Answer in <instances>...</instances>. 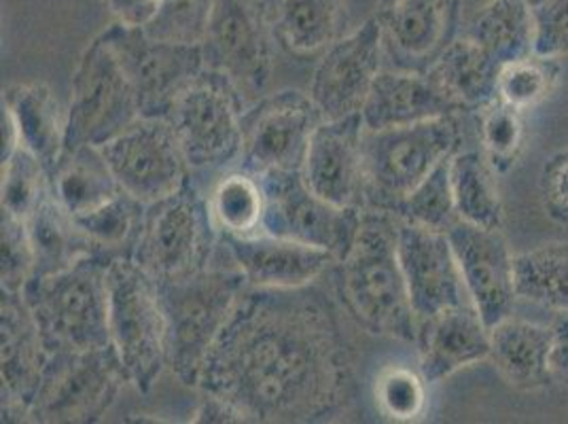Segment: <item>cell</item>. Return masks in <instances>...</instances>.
<instances>
[{
  "label": "cell",
  "mask_w": 568,
  "mask_h": 424,
  "mask_svg": "<svg viewBox=\"0 0 568 424\" xmlns=\"http://www.w3.org/2000/svg\"><path fill=\"white\" fill-rule=\"evenodd\" d=\"M310 286H246L197 388L236 405L246 423H318L337 414L351 391V354L332 307Z\"/></svg>",
  "instance_id": "obj_1"
},
{
  "label": "cell",
  "mask_w": 568,
  "mask_h": 424,
  "mask_svg": "<svg viewBox=\"0 0 568 424\" xmlns=\"http://www.w3.org/2000/svg\"><path fill=\"white\" fill-rule=\"evenodd\" d=\"M335 283L361 327L416 344L418 316L403 276L395 214L363 211L353 244L335 261Z\"/></svg>",
  "instance_id": "obj_2"
},
{
  "label": "cell",
  "mask_w": 568,
  "mask_h": 424,
  "mask_svg": "<svg viewBox=\"0 0 568 424\" xmlns=\"http://www.w3.org/2000/svg\"><path fill=\"white\" fill-rule=\"evenodd\" d=\"M155 284L166 316L168 367L197 388L206 356L248 283L230 255L227 263L216 255L197 272Z\"/></svg>",
  "instance_id": "obj_3"
},
{
  "label": "cell",
  "mask_w": 568,
  "mask_h": 424,
  "mask_svg": "<svg viewBox=\"0 0 568 424\" xmlns=\"http://www.w3.org/2000/svg\"><path fill=\"white\" fill-rule=\"evenodd\" d=\"M106 261L88 255L71 267L30 279L22 291L49 354L106 349L109 284Z\"/></svg>",
  "instance_id": "obj_4"
},
{
  "label": "cell",
  "mask_w": 568,
  "mask_h": 424,
  "mask_svg": "<svg viewBox=\"0 0 568 424\" xmlns=\"http://www.w3.org/2000/svg\"><path fill=\"white\" fill-rule=\"evenodd\" d=\"M460 142L458 115L384 130L365 128V211L395 214L420 181L460 151Z\"/></svg>",
  "instance_id": "obj_5"
},
{
  "label": "cell",
  "mask_w": 568,
  "mask_h": 424,
  "mask_svg": "<svg viewBox=\"0 0 568 424\" xmlns=\"http://www.w3.org/2000/svg\"><path fill=\"white\" fill-rule=\"evenodd\" d=\"M109 331L130 386L146 395L168 367V327L155 281L134 260L109 261Z\"/></svg>",
  "instance_id": "obj_6"
},
{
  "label": "cell",
  "mask_w": 568,
  "mask_h": 424,
  "mask_svg": "<svg viewBox=\"0 0 568 424\" xmlns=\"http://www.w3.org/2000/svg\"><path fill=\"white\" fill-rule=\"evenodd\" d=\"M219 246L221 236L209 200L190 181L146 206L134 261L155 283H162L206 267Z\"/></svg>",
  "instance_id": "obj_7"
},
{
  "label": "cell",
  "mask_w": 568,
  "mask_h": 424,
  "mask_svg": "<svg viewBox=\"0 0 568 424\" xmlns=\"http://www.w3.org/2000/svg\"><path fill=\"white\" fill-rule=\"evenodd\" d=\"M246 102L221 72H202L168 111V123L183 149L191 172L221 170L242 151Z\"/></svg>",
  "instance_id": "obj_8"
},
{
  "label": "cell",
  "mask_w": 568,
  "mask_h": 424,
  "mask_svg": "<svg viewBox=\"0 0 568 424\" xmlns=\"http://www.w3.org/2000/svg\"><path fill=\"white\" fill-rule=\"evenodd\" d=\"M125 384L130 382L113 346L79 353H51L30 405L28 421L98 423L115 405Z\"/></svg>",
  "instance_id": "obj_9"
},
{
  "label": "cell",
  "mask_w": 568,
  "mask_h": 424,
  "mask_svg": "<svg viewBox=\"0 0 568 424\" xmlns=\"http://www.w3.org/2000/svg\"><path fill=\"white\" fill-rule=\"evenodd\" d=\"M141 119L136 92L104 32L83 51L72 77L67 147L104 144Z\"/></svg>",
  "instance_id": "obj_10"
},
{
  "label": "cell",
  "mask_w": 568,
  "mask_h": 424,
  "mask_svg": "<svg viewBox=\"0 0 568 424\" xmlns=\"http://www.w3.org/2000/svg\"><path fill=\"white\" fill-rule=\"evenodd\" d=\"M274 39L261 0H213L202 41L206 69L225 74L242 100H260L274 72Z\"/></svg>",
  "instance_id": "obj_11"
},
{
  "label": "cell",
  "mask_w": 568,
  "mask_h": 424,
  "mask_svg": "<svg viewBox=\"0 0 568 424\" xmlns=\"http://www.w3.org/2000/svg\"><path fill=\"white\" fill-rule=\"evenodd\" d=\"M257 179L265 198L261 234L329 251L335 260L348 251L363 211L329 204L295 170H274Z\"/></svg>",
  "instance_id": "obj_12"
},
{
  "label": "cell",
  "mask_w": 568,
  "mask_h": 424,
  "mask_svg": "<svg viewBox=\"0 0 568 424\" xmlns=\"http://www.w3.org/2000/svg\"><path fill=\"white\" fill-rule=\"evenodd\" d=\"M321 123L323 115L308 92L281 90L263 95L242 115L240 168L255 176L274 170L302 172Z\"/></svg>",
  "instance_id": "obj_13"
},
{
  "label": "cell",
  "mask_w": 568,
  "mask_h": 424,
  "mask_svg": "<svg viewBox=\"0 0 568 424\" xmlns=\"http://www.w3.org/2000/svg\"><path fill=\"white\" fill-rule=\"evenodd\" d=\"M104 37L136 92L141 118H166L179 94L206 71L202 46L158 41L119 22Z\"/></svg>",
  "instance_id": "obj_14"
},
{
  "label": "cell",
  "mask_w": 568,
  "mask_h": 424,
  "mask_svg": "<svg viewBox=\"0 0 568 424\" xmlns=\"http://www.w3.org/2000/svg\"><path fill=\"white\" fill-rule=\"evenodd\" d=\"M100 151L119 188L144 206L176 193L191 179V168L166 118H141Z\"/></svg>",
  "instance_id": "obj_15"
},
{
  "label": "cell",
  "mask_w": 568,
  "mask_h": 424,
  "mask_svg": "<svg viewBox=\"0 0 568 424\" xmlns=\"http://www.w3.org/2000/svg\"><path fill=\"white\" fill-rule=\"evenodd\" d=\"M384 39L378 16L339 37L318 55L310 79L308 95L323 121L358 115L367 102L382 64Z\"/></svg>",
  "instance_id": "obj_16"
},
{
  "label": "cell",
  "mask_w": 568,
  "mask_h": 424,
  "mask_svg": "<svg viewBox=\"0 0 568 424\" xmlns=\"http://www.w3.org/2000/svg\"><path fill=\"white\" fill-rule=\"evenodd\" d=\"M460 265L467 295L493 330L514 314L520 300L516 286V255L500 230L477 228L467 221H456L446 232Z\"/></svg>",
  "instance_id": "obj_17"
},
{
  "label": "cell",
  "mask_w": 568,
  "mask_h": 424,
  "mask_svg": "<svg viewBox=\"0 0 568 424\" xmlns=\"http://www.w3.org/2000/svg\"><path fill=\"white\" fill-rule=\"evenodd\" d=\"M397 251L418 325L448 307L471 302L448 234L397 216Z\"/></svg>",
  "instance_id": "obj_18"
},
{
  "label": "cell",
  "mask_w": 568,
  "mask_h": 424,
  "mask_svg": "<svg viewBox=\"0 0 568 424\" xmlns=\"http://www.w3.org/2000/svg\"><path fill=\"white\" fill-rule=\"evenodd\" d=\"M365 123L361 113L323 121L302 165V176L316 195L342 209L365 211Z\"/></svg>",
  "instance_id": "obj_19"
},
{
  "label": "cell",
  "mask_w": 568,
  "mask_h": 424,
  "mask_svg": "<svg viewBox=\"0 0 568 424\" xmlns=\"http://www.w3.org/2000/svg\"><path fill=\"white\" fill-rule=\"evenodd\" d=\"M378 20L395 69L426 72L458 39L460 0H395L378 9Z\"/></svg>",
  "instance_id": "obj_20"
},
{
  "label": "cell",
  "mask_w": 568,
  "mask_h": 424,
  "mask_svg": "<svg viewBox=\"0 0 568 424\" xmlns=\"http://www.w3.org/2000/svg\"><path fill=\"white\" fill-rule=\"evenodd\" d=\"M0 344L2 421L28 423L30 405L48 365L49 351L22 293L2 291Z\"/></svg>",
  "instance_id": "obj_21"
},
{
  "label": "cell",
  "mask_w": 568,
  "mask_h": 424,
  "mask_svg": "<svg viewBox=\"0 0 568 424\" xmlns=\"http://www.w3.org/2000/svg\"><path fill=\"white\" fill-rule=\"evenodd\" d=\"M221 236V246L255 289H300L316 283L335 265L329 251L286 238Z\"/></svg>",
  "instance_id": "obj_22"
},
{
  "label": "cell",
  "mask_w": 568,
  "mask_h": 424,
  "mask_svg": "<svg viewBox=\"0 0 568 424\" xmlns=\"http://www.w3.org/2000/svg\"><path fill=\"white\" fill-rule=\"evenodd\" d=\"M420 374L428 384H437L463 367L490 356V327L477 307L467 302L448 307L418 325Z\"/></svg>",
  "instance_id": "obj_23"
},
{
  "label": "cell",
  "mask_w": 568,
  "mask_h": 424,
  "mask_svg": "<svg viewBox=\"0 0 568 424\" xmlns=\"http://www.w3.org/2000/svg\"><path fill=\"white\" fill-rule=\"evenodd\" d=\"M463 111L465 109L426 72L382 69L361 118L367 130H384L426 119L460 115Z\"/></svg>",
  "instance_id": "obj_24"
},
{
  "label": "cell",
  "mask_w": 568,
  "mask_h": 424,
  "mask_svg": "<svg viewBox=\"0 0 568 424\" xmlns=\"http://www.w3.org/2000/svg\"><path fill=\"white\" fill-rule=\"evenodd\" d=\"M276 48L295 58L323 55L342 37V0H261Z\"/></svg>",
  "instance_id": "obj_25"
},
{
  "label": "cell",
  "mask_w": 568,
  "mask_h": 424,
  "mask_svg": "<svg viewBox=\"0 0 568 424\" xmlns=\"http://www.w3.org/2000/svg\"><path fill=\"white\" fill-rule=\"evenodd\" d=\"M2 109L11 115L20 144L45 168H53L67 147V111L48 83H13L2 92Z\"/></svg>",
  "instance_id": "obj_26"
},
{
  "label": "cell",
  "mask_w": 568,
  "mask_h": 424,
  "mask_svg": "<svg viewBox=\"0 0 568 424\" xmlns=\"http://www.w3.org/2000/svg\"><path fill=\"white\" fill-rule=\"evenodd\" d=\"M48 176L49 195L71 216L95 211L123 191L95 144L64 147Z\"/></svg>",
  "instance_id": "obj_27"
},
{
  "label": "cell",
  "mask_w": 568,
  "mask_h": 424,
  "mask_svg": "<svg viewBox=\"0 0 568 424\" xmlns=\"http://www.w3.org/2000/svg\"><path fill=\"white\" fill-rule=\"evenodd\" d=\"M490 359L514 388L535 391L554 380L549 327L509 316L490 330Z\"/></svg>",
  "instance_id": "obj_28"
},
{
  "label": "cell",
  "mask_w": 568,
  "mask_h": 424,
  "mask_svg": "<svg viewBox=\"0 0 568 424\" xmlns=\"http://www.w3.org/2000/svg\"><path fill=\"white\" fill-rule=\"evenodd\" d=\"M500 69L486 49L463 34L435 60L426 74L465 111H479L497 100Z\"/></svg>",
  "instance_id": "obj_29"
},
{
  "label": "cell",
  "mask_w": 568,
  "mask_h": 424,
  "mask_svg": "<svg viewBox=\"0 0 568 424\" xmlns=\"http://www.w3.org/2000/svg\"><path fill=\"white\" fill-rule=\"evenodd\" d=\"M500 67L535 53V9L530 0H490L465 32Z\"/></svg>",
  "instance_id": "obj_30"
},
{
  "label": "cell",
  "mask_w": 568,
  "mask_h": 424,
  "mask_svg": "<svg viewBox=\"0 0 568 424\" xmlns=\"http://www.w3.org/2000/svg\"><path fill=\"white\" fill-rule=\"evenodd\" d=\"M146 206L121 191L113 200L83 216H72L90 253L98 260H134Z\"/></svg>",
  "instance_id": "obj_31"
},
{
  "label": "cell",
  "mask_w": 568,
  "mask_h": 424,
  "mask_svg": "<svg viewBox=\"0 0 568 424\" xmlns=\"http://www.w3.org/2000/svg\"><path fill=\"white\" fill-rule=\"evenodd\" d=\"M452 191L460 221L477 228H503L497 170L481 151H458L450 158Z\"/></svg>",
  "instance_id": "obj_32"
},
{
  "label": "cell",
  "mask_w": 568,
  "mask_h": 424,
  "mask_svg": "<svg viewBox=\"0 0 568 424\" xmlns=\"http://www.w3.org/2000/svg\"><path fill=\"white\" fill-rule=\"evenodd\" d=\"M26 228L34 251L32 279L62 272L72 263L92 255L74 219L51 195L28 219Z\"/></svg>",
  "instance_id": "obj_33"
},
{
  "label": "cell",
  "mask_w": 568,
  "mask_h": 424,
  "mask_svg": "<svg viewBox=\"0 0 568 424\" xmlns=\"http://www.w3.org/2000/svg\"><path fill=\"white\" fill-rule=\"evenodd\" d=\"M518 297L568 312V242H549L516 255Z\"/></svg>",
  "instance_id": "obj_34"
},
{
  "label": "cell",
  "mask_w": 568,
  "mask_h": 424,
  "mask_svg": "<svg viewBox=\"0 0 568 424\" xmlns=\"http://www.w3.org/2000/svg\"><path fill=\"white\" fill-rule=\"evenodd\" d=\"M219 234L255 236L261 234L265 198L260 179L246 170L225 174L209 195Z\"/></svg>",
  "instance_id": "obj_35"
},
{
  "label": "cell",
  "mask_w": 568,
  "mask_h": 424,
  "mask_svg": "<svg viewBox=\"0 0 568 424\" xmlns=\"http://www.w3.org/2000/svg\"><path fill=\"white\" fill-rule=\"evenodd\" d=\"M49 195L48 168L28 149L20 147L7 162H2L0 204L2 212L28 223V219Z\"/></svg>",
  "instance_id": "obj_36"
},
{
  "label": "cell",
  "mask_w": 568,
  "mask_h": 424,
  "mask_svg": "<svg viewBox=\"0 0 568 424\" xmlns=\"http://www.w3.org/2000/svg\"><path fill=\"white\" fill-rule=\"evenodd\" d=\"M395 214L409 223L444 234L456 221H460L452 191L450 160L442 162L425 181H420Z\"/></svg>",
  "instance_id": "obj_37"
},
{
  "label": "cell",
  "mask_w": 568,
  "mask_h": 424,
  "mask_svg": "<svg viewBox=\"0 0 568 424\" xmlns=\"http://www.w3.org/2000/svg\"><path fill=\"white\" fill-rule=\"evenodd\" d=\"M560 72L558 60L537 53L509 62L498 74V98L520 111H528L554 94Z\"/></svg>",
  "instance_id": "obj_38"
},
{
  "label": "cell",
  "mask_w": 568,
  "mask_h": 424,
  "mask_svg": "<svg viewBox=\"0 0 568 424\" xmlns=\"http://www.w3.org/2000/svg\"><path fill=\"white\" fill-rule=\"evenodd\" d=\"M479 113V142L484 155L497 172H507L516 164L524 147V119L520 109L500 98L486 104Z\"/></svg>",
  "instance_id": "obj_39"
},
{
  "label": "cell",
  "mask_w": 568,
  "mask_h": 424,
  "mask_svg": "<svg viewBox=\"0 0 568 424\" xmlns=\"http://www.w3.org/2000/svg\"><path fill=\"white\" fill-rule=\"evenodd\" d=\"M425 376L405 365H388L379 372L374 384V397L382 416L395 423L418 421L426 412Z\"/></svg>",
  "instance_id": "obj_40"
},
{
  "label": "cell",
  "mask_w": 568,
  "mask_h": 424,
  "mask_svg": "<svg viewBox=\"0 0 568 424\" xmlns=\"http://www.w3.org/2000/svg\"><path fill=\"white\" fill-rule=\"evenodd\" d=\"M213 0H162L153 20L142 30L168 43L202 46Z\"/></svg>",
  "instance_id": "obj_41"
},
{
  "label": "cell",
  "mask_w": 568,
  "mask_h": 424,
  "mask_svg": "<svg viewBox=\"0 0 568 424\" xmlns=\"http://www.w3.org/2000/svg\"><path fill=\"white\" fill-rule=\"evenodd\" d=\"M0 289L22 293L34 274V251L24 221L2 212L0 216Z\"/></svg>",
  "instance_id": "obj_42"
},
{
  "label": "cell",
  "mask_w": 568,
  "mask_h": 424,
  "mask_svg": "<svg viewBox=\"0 0 568 424\" xmlns=\"http://www.w3.org/2000/svg\"><path fill=\"white\" fill-rule=\"evenodd\" d=\"M535 9V53L544 58L568 55V0H544Z\"/></svg>",
  "instance_id": "obj_43"
},
{
  "label": "cell",
  "mask_w": 568,
  "mask_h": 424,
  "mask_svg": "<svg viewBox=\"0 0 568 424\" xmlns=\"http://www.w3.org/2000/svg\"><path fill=\"white\" fill-rule=\"evenodd\" d=\"M539 188L545 214L556 223L568 225V149L545 162Z\"/></svg>",
  "instance_id": "obj_44"
},
{
  "label": "cell",
  "mask_w": 568,
  "mask_h": 424,
  "mask_svg": "<svg viewBox=\"0 0 568 424\" xmlns=\"http://www.w3.org/2000/svg\"><path fill=\"white\" fill-rule=\"evenodd\" d=\"M191 423L225 424L246 423V416L223 397H216L213 393H202V400L197 403Z\"/></svg>",
  "instance_id": "obj_45"
},
{
  "label": "cell",
  "mask_w": 568,
  "mask_h": 424,
  "mask_svg": "<svg viewBox=\"0 0 568 424\" xmlns=\"http://www.w3.org/2000/svg\"><path fill=\"white\" fill-rule=\"evenodd\" d=\"M119 24L144 28L153 20L162 0H104Z\"/></svg>",
  "instance_id": "obj_46"
},
{
  "label": "cell",
  "mask_w": 568,
  "mask_h": 424,
  "mask_svg": "<svg viewBox=\"0 0 568 424\" xmlns=\"http://www.w3.org/2000/svg\"><path fill=\"white\" fill-rule=\"evenodd\" d=\"M551 330V354L549 365L554 377H560L568 384V312H556L549 323Z\"/></svg>",
  "instance_id": "obj_47"
},
{
  "label": "cell",
  "mask_w": 568,
  "mask_h": 424,
  "mask_svg": "<svg viewBox=\"0 0 568 424\" xmlns=\"http://www.w3.org/2000/svg\"><path fill=\"white\" fill-rule=\"evenodd\" d=\"M390 2H395V0H376V4H378V9H384V7H388Z\"/></svg>",
  "instance_id": "obj_48"
},
{
  "label": "cell",
  "mask_w": 568,
  "mask_h": 424,
  "mask_svg": "<svg viewBox=\"0 0 568 424\" xmlns=\"http://www.w3.org/2000/svg\"><path fill=\"white\" fill-rule=\"evenodd\" d=\"M530 2H532V7H535V4H539V2H544V0H530Z\"/></svg>",
  "instance_id": "obj_49"
}]
</instances>
